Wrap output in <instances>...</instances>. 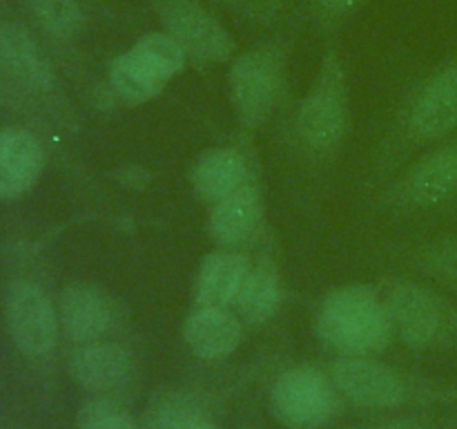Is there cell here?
<instances>
[{"label": "cell", "mask_w": 457, "mask_h": 429, "mask_svg": "<svg viewBox=\"0 0 457 429\" xmlns=\"http://www.w3.org/2000/svg\"><path fill=\"white\" fill-rule=\"evenodd\" d=\"M328 375L342 398L369 409H395L409 400L400 371L375 358L339 356L328 365Z\"/></svg>", "instance_id": "30bf717a"}, {"label": "cell", "mask_w": 457, "mask_h": 429, "mask_svg": "<svg viewBox=\"0 0 457 429\" xmlns=\"http://www.w3.org/2000/svg\"><path fill=\"white\" fill-rule=\"evenodd\" d=\"M284 302V282L272 257H259L250 266L232 311L248 326H263L277 315Z\"/></svg>", "instance_id": "d6986e66"}, {"label": "cell", "mask_w": 457, "mask_h": 429, "mask_svg": "<svg viewBox=\"0 0 457 429\" xmlns=\"http://www.w3.org/2000/svg\"><path fill=\"white\" fill-rule=\"evenodd\" d=\"M312 326L315 338L344 358H375L395 338L382 290L370 284L337 286L324 295Z\"/></svg>", "instance_id": "7a4b0ae2"}, {"label": "cell", "mask_w": 457, "mask_h": 429, "mask_svg": "<svg viewBox=\"0 0 457 429\" xmlns=\"http://www.w3.org/2000/svg\"><path fill=\"white\" fill-rule=\"evenodd\" d=\"M270 414L286 429H321L342 409V393L320 366L297 365L281 371L268 398Z\"/></svg>", "instance_id": "8992f818"}, {"label": "cell", "mask_w": 457, "mask_h": 429, "mask_svg": "<svg viewBox=\"0 0 457 429\" xmlns=\"http://www.w3.org/2000/svg\"><path fill=\"white\" fill-rule=\"evenodd\" d=\"M370 429H428L427 425L420 423V420L413 418H393L386 420V423H379Z\"/></svg>", "instance_id": "83f0119b"}, {"label": "cell", "mask_w": 457, "mask_h": 429, "mask_svg": "<svg viewBox=\"0 0 457 429\" xmlns=\"http://www.w3.org/2000/svg\"><path fill=\"white\" fill-rule=\"evenodd\" d=\"M457 130V58L433 72L397 114L379 155V172L395 165L406 150L437 146Z\"/></svg>", "instance_id": "3957f363"}, {"label": "cell", "mask_w": 457, "mask_h": 429, "mask_svg": "<svg viewBox=\"0 0 457 429\" xmlns=\"http://www.w3.org/2000/svg\"><path fill=\"white\" fill-rule=\"evenodd\" d=\"M170 76L150 56L132 45L110 65V88L125 105H143L159 97L170 83Z\"/></svg>", "instance_id": "ffe728a7"}, {"label": "cell", "mask_w": 457, "mask_h": 429, "mask_svg": "<svg viewBox=\"0 0 457 429\" xmlns=\"http://www.w3.org/2000/svg\"><path fill=\"white\" fill-rule=\"evenodd\" d=\"M141 429H217L195 396L174 391L156 398Z\"/></svg>", "instance_id": "44dd1931"}, {"label": "cell", "mask_w": 457, "mask_h": 429, "mask_svg": "<svg viewBox=\"0 0 457 429\" xmlns=\"http://www.w3.org/2000/svg\"><path fill=\"white\" fill-rule=\"evenodd\" d=\"M351 132V85L337 45L324 49L311 88L293 114V143L311 164H330Z\"/></svg>", "instance_id": "6da1fadb"}, {"label": "cell", "mask_w": 457, "mask_h": 429, "mask_svg": "<svg viewBox=\"0 0 457 429\" xmlns=\"http://www.w3.org/2000/svg\"><path fill=\"white\" fill-rule=\"evenodd\" d=\"M76 429H141L137 420L107 398H87L76 414Z\"/></svg>", "instance_id": "cb8c5ba5"}, {"label": "cell", "mask_w": 457, "mask_h": 429, "mask_svg": "<svg viewBox=\"0 0 457 429\" xmlns=\"http://www.w3.org/2000/svg\"><path fill=\"white\" fill-rule=\"evenodd\" d=\"M263 195L257 179L219 199L208 210V235L219 248H241L263 223Z\"/></svg>", "instance_id": "8fae6325"}, {"label": "cell", "mask_w": 457, "mask_h": 429, "mask_svg": "<svg viewBox=\"0 0 457 429\" xmlns=\"http://www.w3.org/2000/svg\"><path fill=\"white\" fill-rule=\"evenodd\" d=\"M413 262L433 280L457 286V235L428 241L415 248Z\"/></svg>", "instance_id": "603a6c76"}, {"label": "cell", "mask_w": 457, "mask_h": 429, "mask_svg": "<svg viewBox=\"0 0 457 429\" xmlns=\"http://www.w3.org/2000/svg\"><path fill=\"white\" fill-rule=\"evenodd\" d=\"M71 380L85 391L105 393L119 387L132 371V356L119 342L79 344L67 360Z\"/></svg>", "instance_id": "2e32d148"}, {"label": "cell", "mask_w": 457, "mask_h": 429, "mask_svg": "<svg viewBox=\"0 0 457 429\" xmlns=\"http://www.w3.org/2000/svg\"><path fill=\"white\" fill-rule=\"evenodd\" d=\"M49 36L71 40L83 31L85 16L76 0H27Z\"/></svg>", "instance_id": "7402d4cb"}, {"label": "cell", "mask_w": 457, "mask_h": 429, "mask_svg": "<svg viewBox=\"0 0 457 429\" xmlns=\"http://www.w3.org/2000/svg\"><path fill=\"white\" fill-rule=\"evenodd\" d=\"M4 320L18 351L29 360L47 358L58 342L56 307L34 280H13L4 295Z\"/></svg>", "instance_id": "ba28073f"}, {"label": "cell", "mask_w": 457, "mask_h": 429, "mask_svg": "<svg viewBox=\"0 0 457 429\" xmlns=\"http://www.w3.org/2000/svg\"><path fill=\"white\" fill-rule=\"evenodd\" d=\"M457 197V137L446 139L411 165L386 192V206L395 210H422Z\"/></svg>", "instance_id": "9c48e42d"}, {"label": "cell", "mask_w": 457, "mask_h": 429, "mask_svg": "<svg viewBox=\"0 0 457 429\" xmlns=\"http://www.w3.org/2000/svg\"><path fill=\"white\" fill-rule=\"evenodd\" d=\"M47 161L43 141L25 128H0V201L21 199Z\"/></svg>", "instance_id": "4fadbf2b"}, {"label": "cell", "mask_w": 457, "mask_h": 429, "mask_svg": "<svg viewBox=\"0 0 457 429\" xmlns=\"http://www.w3.org/2000/svg\"><path fill=\"white\" fill-rule=\"evenodd\" d=\"M253 179L250 159L244 147L221 146L196 156L190 170V183L195 195L208 206L235 192Z\"/></svg>", "instance_id": "e0dca14e"}, {"label": "cell", "mask_w": 457, "mask_h": 429, "mask_svg": "<svg viewBox=\"0 0 457 429\" xmlns=\"http://www.w3.org/2000/svg\"><path fill=\"white\" fill-rule=\"evenodd\" d=\"M219 3L230 4V7L244 12L245 16L262 18V21L272 16L277 12V7H279V0H219Z\"/></svg>", "instance_id": "4316f807"}, {"label": "cell", "mask_w": 457, "mask_h": 429, "mask_svg": "<svg viewBox=\"0 0 457 429\" xmlns=\"http://www.w3.org/2000/svg\"><path fill=\"white\" fill-rule=\"evenodd\" d=\"M253 262L239 248H217L199 264L195 282L196 307H232Z\"/></svg>", "instance_id": "ac0fdd59"}, {"label": "cell", "mask_w": 457, "mask_h": 429, "mask_svg": "<svg viewBox=\"0 0 457 429\" xmlns=\"http://www.w3.org/2000/svg\"><path fill=\"white\" fill-rule=\"evenodd\" d=\"M369 0H311V13L317 25L330 29V27L348 21Z\"/></svg>", "instance_id": "484cf974"}, {"label": "cell", "mask_w": 457, "mask_h": 429, "mask_svg": "<svg viewBox=\"0 0 457 429\" xmlns=\"http://www.w3.org/2000/svg\"><path fill=\"white\" fill-rule=\"evenodd\" d=\"M244 326L230 307H196L183 322V342L199 360H223L239 349Z\"/></svg>", "instance_id": "5bb4252c"}, {"label": "cell", "mask_w": 457, "mask_h": 429, "mask_svg": "<svg viewBox=\"0 0 457 429\" xmlns=\"http://www.w3.org/2000/svg\"><path fill=\"white\" fill-rule=\"evenodd\" d=\"M0 61L22 88L38 94L56 89V72L38 40L16 22L0 25Z\"/></svg>", "instance_id": "9a60e30c"}, {"label": "cell", "mask_w": 457, "mask_h": 429, "mask_svg": "<svg viewBox=\"0 0 457 429\" xmlns=\"http://www.w3.org/2000/svg\"><path fill=\"white\" fill-rule=\"evenodd\" d=\"M134 47L141 49L145 56H150L170 79L181 74L187 65V54L183 52L181 45L168 31H150V34L141 36L134 43Z\"/></svg>", "instance_id": "d4e9b609"}, {"label": "cell", "mask_w": 457, "mask_h": 429, "mask_svg": "<svg viewBox=\"0 0 457 429\" xmlns=\"http://www.w3.org/2000/svg\"><path fill=\"white\" fill-rule=\"evenodd\" d=\"M379 290L391 317L393 333L406 347H446L457 338V311L436 289L397 277Z\"/></svg>", "instance_id": "5b68a950"}, {"label": "cell", "mask_w": 457, "mask_h": 429, "mask_svg": "<svg viewBox=\"0 0 457 429\" xmlns=\"http://www.w3.org/2000/svg\"><path fill=\"white\" fill-rule=\"evenodd\" d=\"M163 31H168L199 67L232 63L237 45L223 22L199 0H152Z\"/></svg>", "instance_id": "52a82bcc"}, {"label": "cell", "mask_w": 457, "mask_h": 429, "mask_svg": "<svg viewBox=\"0 0 457 429\" xmlns=\"http://www.w3.org/2000/svg\"><path fill=\"white\" fill-rule=\"evenodd\" d=\"M58 317L71 342L87 344L110 333L116 311L103 289L87 282H71L62 289L58 299Z\"/></svg>", "instance_id": "7c38bea8"}, {"label": "cell", "mask_w": 457, "mask_h": 429, "mask_svg": "<svg viewBox=\"0 0 457 429\" xmlns=\"http://www.w3.org/2000/svg\"><path fill=\"white\" fill-rule=\"evenodd\" d=\"M288 45L279 40L262 43L237 54L228 72V89L237 121L245 132H254L277 110L286 88Z\"/></svg>", "instance_id": "277c9868"}]
</instances>
